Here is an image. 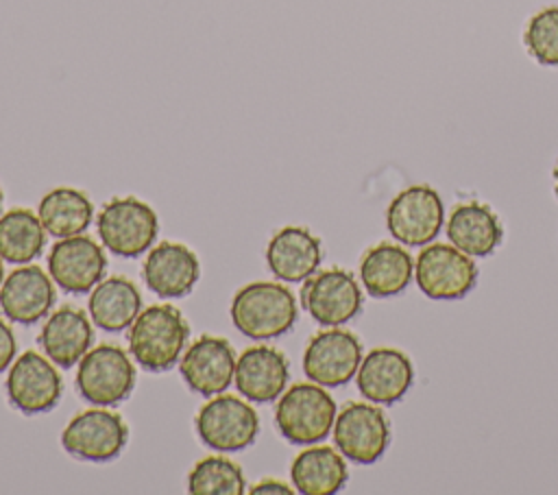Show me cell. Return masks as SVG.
<instances>
[{
	"mask_svg": "<svg viewBox=\"0 0 558 495\" xmlns=\"http://www.w3.org/2000/svg\"><path fill=\"white\" fill-rule=\"evenodd\" d=\"M129 440L124 419L107 408H89L76 414L61 432L63 449L81 460L109 462L120 456Z\"/></svg>",
	"mask_w": 558,
	"mask_h": 495,
	"instance_id": "10",
	"label": "cell"
},
{
	"mask_svg": "<svg viewBox=\"0 0 558 495\" xmlns=\"http://www.w3.org/2000/svg\"><path fill=\"white\" fill-rule=\"evenodd\" d=\"M142 273L150 292L161 299H177L190 294L196 286L201 262L185 244L163 240L148 251Z\"/></svg>",
	"mask_w": 558,
	"mask_h": 495,
	"instance_id": "19",
	"label": "cell"
},
{
	"mask_svg": "<svg viewBox=\"0 0 558 495\" xmlns=\"http://www.w3.org/2000/svg\"><path fill=\"white\" fill-rule=\"evenodd\" d=\"M523 41L541 65H558V7L534 13L525 26Z\"/></svg>",
	"mask_w": 558,
	"mask_h": 495,
	"instance_id": "29",
	"label": "cell"
},
{
	"mask_svg": "<svg viewBox=\"0 0 558 495\" xmlns=\"http://www.w3.org/2000/svg\"><path fill=\"white\" fill-rule=\"evenodd\" d=\"M198 438L214 451H242L259 432V416L253 406L235 395H214L194 419Z\"/></svg>",
	"mask_w": 558,
	"mask_h": 495,
	"instance_id": "6",
	"label": "cell"
},
{
	"mask_svg": "<svg viewBox=\"0 0 558 495\" xmlns=\"http://www.w3.org/2000/svg\"><path fill=\"white\" fill-rule=\"evenodd\" d=\"M338 408L325 386L316 382L292 384L279 395L275 425L292 445H314L333 430Z\"/></svg>",
	"mask_w": 558,
	"mask_h": 495,
	"instance_id": "3",
	"label": "cell"
},
{
	"mask_svg": "<svg viewBox=\"0 0 558 495\" xmlns=\"http://www.w3.org/2000/svg\"><path fill=\"white\" fill-rule=\"evenodd\" d=\"M320 259V240L310 229L296 225L279 229L266 246V264L270 273L288 283L305 281L318 270Z\"/></svg>",
	"mask_w": 558,
	"mask_h": 495,
	"instance_id": "20",
	"label": "cell"
},
{
	"mask_svg": "<svg viewBox=\"0 0 558 495\" xmlns=\"http://www.w3.org/2000/svg\"><path fill=\"white\" fill-rule=\"evenodd\" d=\"M135 386V366L118 345H96L78 360L76 390L94 406H116Z\"/></svg>",
	"mask_w": 558,
	"mask_h": 495,
	"instance_id": "5",
	"label": "cell"
},
{
	"mask_svg": "<svg viewBox=\"0 0 558 495\" xmlns=\"http://www.w3.org/2000/svg\"><path fill=\"white\" fill-rule=\"evenodd\" d=\"M46 229L37 214L26 207L0 216V257L11 264H28L46 246Z\"/></svg>",
	"mask_w": 558,
	"mask_h": 495,
	"instance_id": "27",
	"label": "cell"
},
{
	"mask_svg": "<svg viewBox=\"0 0 558 495\" xmlns=\"http://www.w3.org/2000/svg\"><path fill=\"white\" fill-rule=\"evenodd\" d=\"M248 493L253 495H266V493H283V495H290L292 493V486H288L286 482H281V480H270V478H266V480H259V482H255L251 488H248Z\"/></svg>",
	"mask_w": 558,
	"mask_h": 495,
	"instance_id": "31",
	"label": "cell"
},
{
	"mask_svg": "<svg viewBox=\"0 0 558 495\" xmlns=\"http://www.w3.org/2000/svg\"><path fill=\"white\" fill-rule=\"evenodd\" d=\"M554 181H556V194H558V164L554 168Z\"/></svg>",
	"mask_w": 558,
	"mask_h": 495,
	"instance_id": "33",
	"label": "cell"
},
{
	"mask_svg": "<svg viewBox=\"0 0 558 495\" xmlns=\"http://www.w3.org/2000/svg\"><path fill=\"white\" fill-rule=\"evenodd\" d=\"M362 362V342L355 334L329 327L314 334L303 351V373L310 382L336 388L353 379Z\"/></svg>",
	"mask_w": 558,
	"mask_h": 495,
	"instance_id": "12",
	"label": "cell"
},
{
	"mask_svg": "<svg viewBox=\"0 0 558 495\" xmlns=\"http://www.w3.org/2000/svg\"><path fill=\"white\" fill-rule=\"evenodd\" d=\"M107 255L102 246L83 233L59 238L48 253V275L70 294H85L102 281Z\"/></svg>",
	"mask_w": 558,
	"mask_h": 495,
	"instance_id": "14",
	"label": "cell"
},
{
	"mask_svg": "<svg viewBox=\"0 0 558 495\" xmlns=\"http://www.w3.org/2000/svg\"><path fill=\"white\" fill-rule=\"evenodd\" d=\"M414 277L418 290L436 301H453L466 297L477 281V266L471 255L453 244H427L416 262Z\"/></svg>",
	"mask_w": 558,
	"mask_h": 495,
	"instance_id": "7",
	"label": "cell"
},
{
	"mask_svg": "<svg viewBox=\"0 0 558 495\" xmlns=\"http://www.w3.org/2000/svg\"><path fill=\"white\" fill-rule=\"evenodd\" d=\"M37 216L50 236L68 238L83 233L89 227L94 218V205L81 190L59 185L41 196Z\"/></svg>",
	"mask_w": 558,
	"mask_h": 495,
	"instance_id": "26",
	"label": "cell"
},
{
	"mask_svg": "<svg viewBox=\"0 0 558 495\" xmlns=\"http://www.w3.org/2000/svg\"><path fill=\"white\" fill-rule=\"evenodd\" d=\"M57 290L50 275L35 264L11 270L0 286V307L4 316L20 325H35L54 305Z\"/></svg>",
	"mask_w": 558,
	"mask_h": 495,
	"instance_id": "16",
	"label": "cell"
},
{
	"mask_svg": "<svg viewBox=\"0 0 558 495\" xmlns=\"http://www.w3.org/2000/svg\"><path fill=\"white\" fill-rule=\"evenodd\" d=\"M15 349H17L15 334H13V329L0 318V373L7 371L9 364L13 362Z\"/></svg>",
	"mask_w": 558,
	"mask_h": 495,
	"instance_id": "30",
	"label": "cell"
},
{
	"mask_svg": "<svg viewBox=\"0 0 558 495\" xmlns=\"http://www.w3.org/2000/svg\"><path fill=\"white\" fill-rule=\"evenodd\" d=\"M414 277L412 255L401 244L379 242L371 246L360 262V279L375 299L401 294Z\"/></svg>",
	"mask_w": 558,
	"mask_h": 495,
	"instance_id": "23",
	"label": "cell"
},
{
	"mask_svg": "<svg viewBox=\"0 0 558 495\" xmlns=\"http://www.w3.org/2000/svg\"><path fill=\"white\" fill-rule=\"evenodd\" d=\"M447 238L471 257H488L501 244L504 227L488 205L466 201L453 207L447 222Z\"/></svg>",
	"mask_w": 558,
	"mask_h": 495,
	"instance_id": "22",
	"label": "cell"
},
{
	"mask_svg": "<svg viewBox=\"0 0 558 495\" xmlns=\"http://www.w3.org/2000/svg\"><path fill=\"white\" fill-rule=\"evenodd\" d=\"M290 480L301 495H333L347 484L349 469L340 451L314 443L292 460Z\"/></svg>",
	"mask_w": 558,
	"mask_h": 495,
	"instance_id": "24",
	"label": "cell"
},
{
	"mask_svg": "<svg viewBox=\"0 0 558 495\" xmlns=\"http://www.w3.org/2000/svg\"><path fill=\"white\" fill-rule=\"evenodd\" d=\"M87 310L96 327L105 331H122L124 327H131L142 312V294L131 279L113 275L92 288Z\"/></svg>",
	"mask_w": 558,
	"mask_h": 495,
	"instance_id": "25",
	"label": "cell"
},
{
	"mask_svg": "<svg viewBox=\"0 0 558 495\" xmlns=\"http://www.w3.org/2000/svg\"><path fill=\"white\" fill-rule=\"evenodd\" d=\"M333 443L355 464L377 462L390 443L386 414L366 401H349L333 421Z\"/></svg>",
	"mask_w": 558,
	"mask_h": 495,
	"instance_id": "8",
	"label": "cell"
},
{
	"mask_svg": "<svg viewBox=\"0 0 558 495\" xmlns=\"http://www.w3.org/2000/svg\"><path fill=\"white\" fill-rule=\"evenodd\" d=\"M129 351L133 360L153 373L172 369L190 338V325L179 307L168 303L148 305L129 327Z\"/></svg>",
	"mask_w": 558,
	"mask_h": 495,
	"instance_id": "1",
	"label": "cell"
},
{
	"mask_svg": "<svg viewBox=\"0 0 558 495\" xmlns=\"http://www.w3.org/2000/svg\"><path fill=\"white\" fill-rule=\"evenodd\" d=\"M299 310L294 294L277 281H253L231 299V321L253 340H270L290 331Z\"/></svg>",
	"mask_w": 558,
	"mask_h": 495,
	"instance_id": "2",
	"label": "cell"
},
{
	"mask_svg": "<svg viewBox=\"0 0 558 495\" xmlns=\"http://www.w3.org/2000/svg\"><path fill=\"white\" fill-rule=\"evenodd\" d=\"M4 281V266H2V257H0V286Z\"/></svg>",
	"mask_w": 558,
	"mask_h": 495,
	"instance_id": "32",
	"label": "cell"
},
{
	"mask_svg": "<svg viewBox=\"0 0 558 495\" xmlns=\"http://www.w3.org/2000/svg\"><path fill=\"white\" fill-rule=\"evenodd\" d=\"M179 371L190 390L201 397L225 393L235 373V353L227 338L203 334L185 347L179 360Z\"/></svg>",
	"mask_w": 558,
	"mask_h": 495,
	"instance_id": "15",
	"label": "cell"
},
{
	"mask_svg": "<svg viewBox=\"0 0 558 495\" xmlns=\"http://www.w3.org/2000/svg\"><path fill=\"white\" fill-rule=\"evenodd\" d=\"M2 201H4V196H2V190H0V209H2Z\"/></svg>",
	"mask_w": 558,
	"mask_h": 495,
	"instance_id": "34",
	"label": "cell"
},
{
	"mask_svg": "<svg viewBox=\"0 0 558 495\" xmlns=\"http://www.w3.org/2000/svg\"><path fill=\"white\" fill-rule=\"evenodd\" d=\"M96 229L102 246L116 257H140L153 246L159 220L148 203L122 196L100 207Z\"/></svg>",
	"mask_w": 558,
	"mask_h": 495,
	"instance_id": "4",
	"label": "cell"
},
{
	"mask_svg": "<svg viewBox=\"0 0 558 495\" xmlns=\"http://www.w3.org/2000/svg\"><path fill=\"white\" fill-rule=\"evenodd\" d=\"M37 340L46 358L61 369H70L89 351L94 327L83 310L63 305L48 316Z\"/></svg>",
	"mask_w": 558,
	"mask_h": 495,
	"instance_id": "21",
	"label": "cell"
},
{
	"mask_svg": "<svg viewBox=\"0 0 558 495\" xmlns=\"http://www.w3.org/2000/svg\"><path fill=\"white\" fill-rule=\"evenodd\" d=\"M442 216L445 207L434 188L410 185L390 201L386 209V227L397 242L405 246H423L440 233Z\"/></svg>",
	"mask_w": 558,
	"mask_h": 495,
	"instance_id": "11",
	"label": "cell"
},
{
	"mask_svg": "<svg viewBox=\"0 0 558 495\" xmlns=\"http://www.w3.org/2000/svg\"><path fill=\"white\" fill-rule=\"evenodd\" d=\"M7 397L22 414L52 410L63 395V379L57 364L37 351H24L9 369Z\"/></svg>",
	"mask_w": 558,
	"mask_h": 495,
	"instance_id": "13",
	"label": "cell"
},
{
	"mask_svg": "<svg viewBox=\"0 0 558 495\" xmlns=\"http://www.w3.org/2000/svg\"><path fill=\"white\" fill-rule=\"evenodd\" d=\"M290 379V364L286 355L270 345H253L235 360L233 382L238 393L253 401L266 403L279 399Z\"/></svg>",
	"mask_w": 558,
	"mask_h": 495,
	"instance_id": "18",
	"label": "cell"
},
{
	"mask_svg": "<svg viewBox=\"0 0 558 495\" xmlns=\"http://www.w3.org/2000/svg\"><path fill=\"white\" fill-rule=\"evenodd\" d=\"M301 305L318 325L340 327L362 310V290L349 270L325 268L305 279Z\"/></svg>",
	"mask_w": 558,
	"mask_h": 495,
	"instance_id": "9",
	"label": "cell"
},
{
	"mask_svg": "<svg viewBox=\"0 0 558 495\" xmlns=\"http://www.w3.org/2000/svg\"><path fill=\"white\" fill-rule=\"evenodd\" d=\"M187 491L192 495H242L246 491L242 469L222 456H207L198 460L187 475Z\"/></svg>",
	"mask_w": 558,
	"mask_h": 495,
	"instance_id": "28",
	"label": "cell"
},
{
	"mask_svg": "<svg viewBox=\"0 0 558 495\" xmlns=\"http://www.w3.org/2000/svg\"><path fill=\"white\" fill-rule=\"evenodd\" d=\"M357 390L373 403L390 406L405 397L414 382L410 358L392 347H375L362 358L355 373Z\"/></svg>",
	"mask_w": 558,
	"mask_h": 495,
	"instance_id": "17",
	"label": "cell"
}]
</instances>
